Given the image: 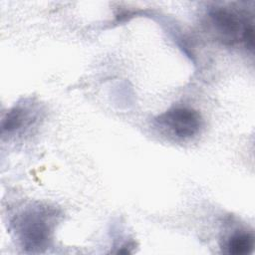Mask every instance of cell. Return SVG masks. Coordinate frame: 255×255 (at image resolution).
I'll use <instances>...</instances> for the list:
<instances>
[{
    "mask_svg": "<svg viewBox=\"0 0 255 255\" xmlns=\"http://www.w3.org/2000/svg\"><path fill=\"white\" fill-rule=\"evenodd\" d=\"M157 122L181 138H189L195 135L201 126L199 114L193 109L184 107L172 108L166 111L157 118Z\"/></svg>",
    "mask_w": 255,
    "mask_h": 255,
    "instance_id": "3957f363",
    "label": "cell"
},
{
    "mask_svg": "<svg viewBox=\"0 0 255 255\" xmlns=\"http://www.w3.org/2000/svg\"><path fill=\"white\" fill-rule=\"evenodd\" d=\"M254 239L249 233H236L227 242V251L234 255L248 254L253 250Z\"/></svg>",
    "mask_w": 255,
    "mask_h": 255,
    "instance_id": "277c9868",
    "label": "cell"
},
{
    "mask_svg": "<svg viewBox=\"0 0 255 255\" xmlns=\"http://www.w3.org/2000/svg\"><path fill=\"white\" fill-rule=\"evenodd\" d=\"M210 24L219 40L226 45L242 42L245 28L250 21L228 8L217 7L209 12Z\"/></svg>",
    "mask_w": 255,
    "mask_h": 255,
    "instance_id": "6da1fadb",
    "label": "cell"
},
{
    "mask_svg": "<svg viewBox=\"0 0 255 255\" xmlns=\"http://www.w3.org/2000/svg\"><path fill=\"white\" fill-rule=\"evenodd\" d=\"M22 121H23L22 111L19 109H13L6 115L2 124V129L4 131L5 130L12 131L18 128L22 125Z\"/></svg>",
    "mask_w": 255,
    "mask_h": 255,
    "instance_id": "5b68a950",
    "label": "cell"
},
{
    "mask_svg": "<svg viewBox=\"0 0 255 255\" xmlns=\"http://www.w3.org/2000/svg\"><path fill=\"white\" fill-rule=\"evenodd\" d=\"M19 234L25 248L40 250L45 248L50 237V220L43 211L25 213L19 221Z\"/></svg>",
    "mask_w": 255,
    "mask_h": 255,
    "instance_id": "7a4b0ae2",
    "label": "cell"
}]
</instances>
